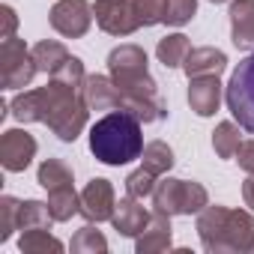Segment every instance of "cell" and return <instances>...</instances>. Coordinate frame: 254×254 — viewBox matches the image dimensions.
Wrapping results in <instances>:
<instances>
[{
  "instance_id": "1",
  "label": "cell",
  "mask_w": 254,
  "mask_h": 254,
  "mask_svg": "<svg viewBox=\"0 0 254 254\" xmlns=\"http://www.w3.org/2000/svg\"><path fill=\"white\" fill-rule=\"evenodd\" d=\"M108 75L123 93V108L126 114H135L141 123H159L168 117V105L159 96V84L150 75L147 66V51L141 45H117L108 54Z\"/></svg>"
},
{
  "instance_id": "2",
  "label": "cell",
  "mask_w": 254,
  "mask_h": 254,
  "mask_svg": "<svg viewBox=\"0 0 254 254\" xmlns=\"http://www.w3.org/2000/svg\"><path fill=\"white\" fill-rule=\"evenodd\" d=\"M144 147L147 144H144V132H141V120L135 114L111 111L90 129V153L102 165H111V168L141 159Z\"/></svg>"
},
{
  "instance_id": "3",
  "label": "cell",
  "mask_w": 254,
  "mask_h": 254,
  "mask_svg": "<svg viewBox=\"0 0 254 254\" xmlns=\"http://www.w3.org/2000/svg\"><path fill=\"white\" fill-rule=\"evenodd\" d=\"M197 236L203 251L227 254V251H254V215L245 209H227L218 203H206L197 212Z\"/></svg>"
},
{
  "instance_id": "4",
  "label": "cell",
  "mask_w": 254,
  "mask_h": 254,
  "mask_svg": "<svg viewBox=\"0 0 254 254\" xmlns=\"http://www.w3.org/2000/svg\"><path fill=\"white\" fill-rule=\"evenodd\" d=\"M39 93H42V123L60 141L72 144L84 132L87 117H90V108L81 96V87L66 84L60 78H51L45 87H39Z\"/></svg>"
},
{
  "instance_id": "5",
  "label": "cell",
  "mask_w": 254,
  "mask_h": 254,
  "mask_svg": "<svg viewBox=\"0 0 254 254\" xmlns=\"http://www.w3.org/2000/svg\"><path fill=\"white\" fill-rule=\"evenodd\" d=\"M209 203V191L194 180H162L153 191V206L168 215H197Z\"/></svg>"
},
{
  "instance_id": "6",
  "label": "cell",
  "mask_w": 254,
  "mask_h": 254,
  "mask_svg": "<svg viewBox=\"0 0 254 254\" xmlns=\"http://www.w3.org/2000/svg\"><path fill=\"white\" fill-rule=\"evenodd\" d=\"M224 102L233 120L248 135H254V51L245 60H239V66L233 69L224 87Z\"/></svg>"
},
{
  "instance_id": "7",
  "label": "cell",
  "mask_w": 254,
  "mask_h": 254,
  "mask_svg": "<svg viewBox=\"0 0 254 254\" xmlns=\"http://www.w3.org/2000/svg\"><path fill=\"white\" fill-rule=\"evenodd\" d=\"M39 72L33 60V48L24 45V39H3L0 42V84L6 90H21L33 81Z\"/></svg>"
},
{
  "instance_id": "8",
  "label": "cell",
  "mask_w": 254,
  "mask_h": 254,
  "mask_svg": "<svg viewBox=\"0 0 254 254\" xmlns=\"http://www.w3.org/2000/svg\"><path fill=\"white\" fill-rule=\"evenodd\" d=\"M93 15H96V24L108 36H132L135 30L144 27L135 6H132V0H96Z\"/></svg>"
},
{
  "instance_id": "9",
  "label": "cell",
  "mask_w": 254,
  "mask_h": 254,
  "mask_svg": "<svg viewBox=\"0 0 254 254\" xmlns=\"http://www.w3.org/2000/svg\"><path fill=\"white\" fill-rule=\"evenodd\" d=\"M93 6L87 0H57L48 12V21L51 27L63 36V39H81L90 24H93Z\"/></svg>"
},
{
  "instance_id": "10",
  "label": "cell",
  "mask_w": 254,
  "mask_h": 254,
  "mask_svg": "<svg viewBox=\"0 0 254 254\" xmlns=\"http://www.w3.org/2000/svg\"><path fill=\"white\" fill-rule=\"evenodd\" d=\"M36 138L24 129H6L0 135V165L9 174H21L36 159Z\"/></svg>"
},
{
  "instance_id": "11",
  "label": "cell",
  "mask_w": 254,
  "mask_h": 254,
  "mask_svg": "<svg viewBox=\"0 0 254 254\" xmlns=\"http://www.w3.org/2000/svg\"><path fill=\"white\" fill-rule=\"evenodd\" d=\"M114 206H117V197H114V186L102 177H93L84 191H81V215L93 224H102V221H111L114 215Z\"/></svg>"
},
{
  "instance_id": "12",
  "label": "cell",
  "mask_w": 254,
  "mask_h": 254,
  "mask_svg": "<svg viewBox=\"0 0 254 254\" xmlns=\"http://www.w3.org/2000/svg\"><path fill=\"white\" fill-rule=\"evenodd\" d=\"M174 245V227H171V215L156 209L147 221V227L135 236V251L138 254H159V251H171Z\"/></svg>"
},
{
  "instance_id": "13",
  "label": "cell",
  "mask_w": 254,
  "mask_h": 254,
  "mask_svg": "<svg viewBox=\"0 0 254 254\" xmlns=\"http://www.w3.org/2000/svg\"><path fill=\"white\" fill-rule=\"evenodd\" d=\"M81 96L90 111H120L123 108V93L111 75H87Z\"/></svg>"
},
{
  "instance_id": "14",
  "label": "cell",
  "mask_w": 254,
  "mask_h": 254,
  "mask_svg": "<svg viewBox=\"0 0 254 254\" xmlns=\"http://www.w3.org/2000/svg\"><path fill=\"white\" fill-rule=\"evenodd\" d=\"M189 105L197 117H212L221 105V81L218 75L189 78Z\"/></svg>"
},
{
  "instance_id": "15",
  "label": "cell",
  "mask_w": 254,
  "mask_h": 254,
  "mask_svg": "<svg viewBox=\"0 0 254 254\" xmlns=\"http://www.w3.org/2000/svg\"><path fill=\"white\" fill-rule=\"evenodd\" d=\"M147 221H150V212L138 203V197H123L117 206H114V215H111V224H114V230L120 233V236H138L144 227H147Z\"/></svg>"
},
{
  "instance_id": "16",
  "label": "cell",
  "mask_w": 254,
  "mask_h": 254,
  "mask_svg": "<svg viewBox=\"0 0 254 254\" xmlns=\"http://www.w3.org/2000/svg\"><path fill=\"white\" fill-rule=\"evenodd\" d=\"M227 15L233 45L242 51H254V0H233Z\"/></svg>"
},
{
  "instance_id": "17",
  "label": "cell",
  "mask_w": 254,
  "mask_h": 254,
  "mask_svg": "<svg viewBox=\"0 0 254 254\" xmlns=\"http://www.w3.org/2000/svg\"><path fill=\"white\" fill-rule=\"evenodd\" d=\"M227 69V54L212 48V45H203V48H191L186 63H183V72L189 78H200V75H221Z\"/></svg>"
},
{
  "instance_id": "18",
  "label": "cell",
  "mask_w": 254,
  "mask_h": 254,
  "mask_svg": "<svg viewBox=\"0 0 254 254\" xmlns=\"http://www.w3.org/2000/svg\"><path fill=\"white\" fill-rule=\"evenodd\" d=\"M189 51H191V42H189V36H183V33H168V36L159 39V45H156V57H159V63H162L165 69H180V66L186 63Z\"/></svg>"
},
{
  "instance_id": "19",
  "label": "cell",
  "mask_w": 254,
  "mask_h": 254,
  "mask_svg": "<svg viewBox=\"0 0 254 254\" xmlns=\"http://www.w3.org/2000/svg\"><path fill=\"white\" fill-rule=\"evenodd\" d=\"M69 57L72 54L66 51V45L63 42H54V39H42V42L33 45V60H36L39 72H45V75H54Z\"/></svg>"
},
{
  "instance_id": "20",
  "label": "cell",
  "mask_w": 254,
  "mask_h": 254,
  "mask_svg": "<svg viewBox=\"0 0 254 254\" xmlns=\"http://www.w3.org/2000/svg\"><path fill=\"white\" fill-rule=\"evenodd\" d=\"M48 209L54 215V221H69L78 209H81V194L75 191V186H60L48 191Z\"/></svg>"
},
{
  "instance_id": "21",
  "label": "cell",
  "mask_w": 254,
  "mask_h": 254,
  "mask_svg": "<svg viewBox=\"0 0 254 254\" xmlns=\"http://www.w3.org/2000/svg\"><path fill=\"white\" fill-rule=\"evenodd\" d=\"M18 248L21 254H60L63 251V242L57 236L48 233V227H33V230H21V239H18Z\"/></svg>"
},
{
  "instance_id": "22",
  "label": "cell",
  "mask_w": 254,
  "mask_h": 254,
  "mask_svg": "<svg viewBox=\"0 0 254 254\" xmlns=\"http://www.w3.org/2000/svg\"><path fill=\"white\" fill-rule=\"evenodd\" d=\"M36 183L45 191H51V189H60V186H72L75 177H72V168L63 159H45L36 171Z\"/></svg>"
},
{
  "instance_id": "23",
  "label": "cell",
  "mask_w": 254,
  "mask_h": 254,
  "mask_svg": "<svg viewBox=\"0 0 254 254\" xmlns=\"http://www.w3.org/2000/svg\"><path fill=\"white\" fill-rule=\"evenodd\" d=\"M239 129H242V126H236L230 120H224V123L215 126V132H212V150H215L218 159H233L239 153V144H242Z\"/></svg>"
},
{
  "instance_id": "24",
  "label": "cell",
  "mask_w": 254,
  "mask_h": 254,
  "mask_svg": "<svg viewBox=\"0 0 254 254\" xmlns=\"http://www.w3.org/2000/svg\"><path fill=\"white\" fill-rule=\"evenodd\" d=\"M9 111L18 123H42V93L24 90L9 102Z\"/></svg>"
},
{
  "instance_id": "25",
  "label": "cell",
  "mask_w": 254,
  "mask_h": 254,
  "mask_svg": "<svg viewBox=\"0 0 254 254\" xmlns=\"http://www.w3.org/2000/svg\"><path fill=\"white\" fill-rule=\"evenodd\" d=\"M141 168H147L150 174L162 177L174 168V150L165 144V141H150L141 153Z\"/></svg>"
},
{
  "instance_id": "26",
  "label": "cell",
  "mask_w": 254,
  "mask_h": 254,
  "mask_svg": "<svg viewBox=\"0 0 254 254\" xmlns=\"http://www.w3.org/2000/svg\"><path fill=\"white\" fill-rule=\"evenodd\" d=\"M54 215L48 209V203L42 200H21V212H18V230H33V227H48L51 230Z\"/></svg>"
},
{
  "instance_id": "27",
  "label": "cell",
  "mask_w": 254,
  "mask_h": 254,
  "mask_svg": "<svg viewBox=\"0 0 254 254\" xmlns=\"http://www.w3.org/2000/svg\"><path fill=\"white\" fill-rule=\"evenodd\" d=\"M69 248H72V254H105V251H108V239H105L102 230H96L93 221H90V224H84L81 230H75Z\"/></svg>"
},
{
  "instance_id": "28",
  "label": "cell",
  "mask_w": 254,
  "mask_h": 254,
  "mask_svg": "<svg viewBox=\"0 0 254 254\" xmlns=\"http://www.w3.org/2000/svg\"><path fill=\"white\" fill-rule=\"evenodd\" d=\"M18 212H21V200L12 194L0 197V242H6L15 230H18Z\"/></svg>"
},
{
  "instance_id": "29",
  "label": "cell",
  "mask_w": 254,
  "mask_h": 254,
  "mask_svg": "<svg viewBox=\"0 0 254 254\" xmlns=\"http://www.w3.org/2000/svg\"><path fill=\"white\" fill-rule=\"evenodd\" d=\"M132 6L141 18L144 27H156L165 24V12H168V0H132Z\"/></svg>"
},
{
  "instance_id": "30",
  "label": "cell",
  "mask_w": 254,
  "mask_h": 254,
  "mask_svg": "<svg viewBox=\"0 0 254 254\" xmlns=\"http://www.w3.org/2000/svg\"><path fill=\"white\" fill-rule=\"evenodd\" d=\"M126 191H129L132 197H138V200L153 197V191H156V174H150L147 168L132 171L129 177H126Z\"/></svg>"
},
{
  "instance_id": "31",
  "label": "cell",
  "mask_w": 254,
  "mask_h": 254,
  "mask_svg": "<svg viewBox=\"0 0 254 254\" xmlns=\"http://www.w3.org/2000/svg\"><path fill=\"white\" fill-rule=\"evenodd\" d=\"M194 12H197V0H168L165 24L168 27H183L194 18Z\"/></svg>"
},
{
  "instance_id": "32",
  "label": "cell",
  "mask_w": 254,
  "mask_h": 254,
  "mask_svg": "<svg viewBox=\"0 0 254 254\" xmlns=\"http://www.w3.org/2000/svg\"><path fill=\"white\" fill-rule=\"evenodd\" d=\"M51 78H60V81H66V84H75V87H84V78H87V72H84V63L78 60V57H69Z\"/></svg>"
},
{
  "instance_id": "33",
  "label": "cell",
  "mask_w": 254,
  "mask_h": 254,
  "mask_svg": "<svg viewBox=\"0 0 254 254\" xmlns=\"http://www.w3.org/2000/svg\"><path fill=\"white\" fill-rule=\"evenodd\" d=\"M0 18H3V33H0V39H12L15 36V27H18V15L9 3L0 6Z\"/></svg>"
},
{
  "instance_id": "34",
  "label": "cell",
  "mask_w": 254,
  "mask_h": 254,
  "mask_svg": "<svg viewBox=\"0 0 254 254\" xmlns=\"http://www.w3.org/2000/svg\"><path fill=\"white\" fill-rule=\"evenodd\" d=\"M236 162L245 174H254V138L251 141H242L239 144V153H236Z\"/></svg>"
},
{
  "instance_id": "35",
  "label": "cell",
  "mask_w": 254,
  "mask_h": 254,
  "mask_svg": "<svg viewBox=\"0 0 254 254\" xmlns=\"http://www.w3.org/2000/svg\"><path fill=\"white\" fill-rule=\"evenodd\" d=\"M242 200H245V206L254 212V174H248V180L242 183Z\"/></svg>"
},
{
  "instance_id": "36",
  "label": "cell",
  "mask_w": 254,
  "mask_h": 254,
  "mask_svg": "<svg viewBox=\"0 0 254 254\" xmlns=\"http://www.w3.org/2000/svg\"><path fill=\"white\" fill-rule=\"evenodd\" d=\"M209 3H224V0H209Z\"/></svg>"
}]
</instances>
